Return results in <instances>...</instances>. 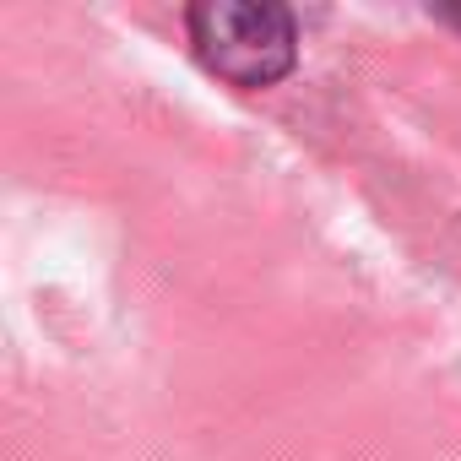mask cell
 I'll return each mask as SVG.
<instances>
[{
  "mask_svg": "<svg viewBox=\"0 0 461 461\" xmlns=\"http://www.w3.org/2000/svg\"><path fill=\"white\" fill-rule=\"evenodd\" d=\"M185 33L195 60L234 87H272L299 60V23L272 0H201L185 6Z\"/></svg>",
  "mask_w": 461,
  "mask_h": 461,
  "instance_id": "obj_1",
  "label": "cell"
},
{
  "mask_svg": "<svg viewBox=\"0 0 461 461\" xmlns=\"http://www.w3.org/2000/svg\"><path fill=\"white\" fill-rule=\"evenodd\" d=\"M434 17H439V23H450V28H461V6H439Z\"/></svg>",
  "mask_w": 461,
  "mask_h": 461,
  "instance_id": "obj_2",
  "label": "cell"
}]
</instances>
